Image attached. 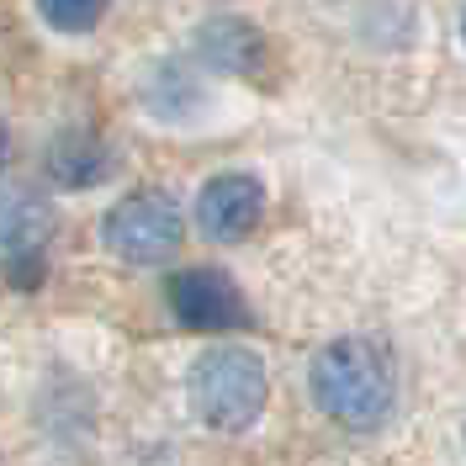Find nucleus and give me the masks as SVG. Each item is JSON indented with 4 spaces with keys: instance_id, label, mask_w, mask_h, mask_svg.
<instances>
[{
    "instance_id": "nucleus-7",
    "label": "nucleus",
    "mask_w": 466,
    "mask_h": 466,
    "mask_svg": "<svg viewBox=\"0 0 466 466\" xmlns=\"http://www.w3.org/2000/svg\"><path fill=\"white\" fill-rule=\"evenodd\" d=\"M197 58L218 75H238V80H265L270 64V43L255 22L244 16H212L197 27Z\"/></svg>"
},
{
    "instance_id": "nucleus-8",
    "label": "nucleus",
    "mask_w": 466,
    "mask_h": 466,
    "mask_svg": "<svg viewBox=\"0 0 466 466\" xmlns=\"http://www.w3.org/2000/svg\"><path fill=\"white\" fill-rule=\"evenodd\" d=\"M106 170H112L106 144L80 133V127H64L54 144H48V175H54L58 186H69V191H86L96 180H106Z\"/></svg>"
},
{
    "instance_id": "nucleus-10",
    "label": "nucleus",
    "mask_w": 466,
    "mask_h": 466,
    "mask_svg": "<svg viewBox=\"0 0 466 466\" xmlns=\"http://www.w3.org/2000/svg\"><path fill=\"white\" fill-rule=\"evenodd\" d=\"M5 159H11V133H5V122H0V170H5Z\"/></svg>"
},
{
    "instance_id": "nucleus-5",
    "label": "nucleus",
    "mask_w": 466,
    "mask_h": 466,
    "mask_svg": "<svg viewBox=\"0 0 466 466\" xmlns=\"http://www.w3.org/2000/svg\"><path fill=\"white\" fill-rule=\"evenodd\" d=\"M54 238V207L32 191H0V255H11V281L32 287L43 270V244Z\"/></svg>"
},
{
    "instance_id": "nucleus-11",
    "label": "nucleus",
    "mask_w": 466,
    "mask_h": 466,
    "mask_svg": "<svg viewBox=\"0 0 466 466\" xmlns=\"http://www.w3.org/2000/svg\"><path fill=\"white\" fill-rule=\"evenodd\" d=\"M461 37H466V5H461Z\"/></svg>"
},
{
    "instance_id": "nucleus-3",
    "label": "nucleus",
    "mask_w": 466,
    "mask_h": 466,
    "mask_svg": "<svg viewBox=\"0 0 466 466\" xmlns=\"http://www.w3.org/2000/svg\"><path fill=\"white\" fill-rule=\"evenodd\" d=\"M106 249L127 265H165L186 238V218L165 191H133L106 212Z\"/></svg>"
},
{
    "instance_id": "nucleus-9",
    "label": "nucleus",
    "mask_w": 466,
    "mask_h": 466,
    "mask_svg": "<svg viewBox=\"0 0 466 466\" xmlns=\"http://www.w3.org/2000/svg\"><path fill=\"white\" fill-rule=\"evenodd\" d=\"M37 11H43V22L58 27V32H90L101 22L106 0H37Z\"/></svg>"
},
{
    "instance_id": "nucleus-2",
    "label": "nucleus",
    "mask_w": 466,
    "mask_h": 466,
    "mask_svg": "<svg viewBox=\"0 0 466 466\" xmlns=\"http://www.w3.org/2000/svg\"><path fill=\"white\" fill-rule=\"evenodd\" d=\"M186 392H191V408H197V419L207 430L238 435L265 413L270 371L249 345H212L197 355V366L186 377Z\"/></svg>"
},
{
    "instance_id": "nucleus-4",
    "label": "nucleus",
    "mask_w": 466,
    "mask_h": 466,
    "mask_svg": "<svg viewBox=\"0 0 466 466\" xmlns=\"http://www.w3.org/2000/svg\"><path fill=\"white\" fill-rule=\"evenodd\" d=\"M170 313L197 334H228L249 323L244 291L233 287V276L212 270V265H191L170 281Z\"/></svg>"
},
{
    "instance_id": "nucleus-1",
    "label": "nucleus",
    "mask_w": 466,
    "mask_h": 466,
    "mask_svg": "<svg viewBox=\"0 0 466 466\" xmlns=\"http://www.w3.org/2000/svg\"><path fill=\"white\" fill-rule=\"evenodd\" d=\"M308 392L323 408V419L345 430H381L398 408V360L377 334H339L313 355Z\"/></svg>"
},
{
    "instance_id": "nucleus-6",
    "label": "nucleus",
    "mask_w": 466,
    "mask_h": 466,
    "mask_svg": "<svg viewBox=\"0 0 466 466\" xmlns=\"http://www.w3.org/2000/svg\"><path fill=\"white\" fill-rule=\"evenodd\" d=\"M265 218V186L255 175H212L197 197V228L212 244H238L260 228Z\"/></svg>"
}]
</instances>
